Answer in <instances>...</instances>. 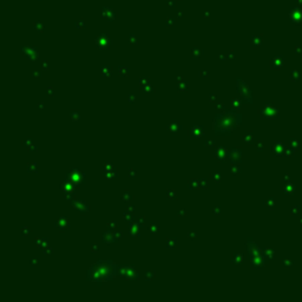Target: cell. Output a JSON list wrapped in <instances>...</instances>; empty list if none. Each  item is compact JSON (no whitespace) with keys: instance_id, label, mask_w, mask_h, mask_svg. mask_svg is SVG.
<instances>
[{"instance_id":"6da1fadb","label":"cell","mask_w":302,"mask_h":302,"mask_svg":"<svg viewBox=\"0 0 302 302\" xmlns=\"http://www.w3.org/2000/svg\"><path fill=\"white\" fill-rule=\"evenodd\" d=\"M115 275V266L110 261H98L97 263L89 270L87 279L91 281H106Z\"/></svg>"}]
</instances>
